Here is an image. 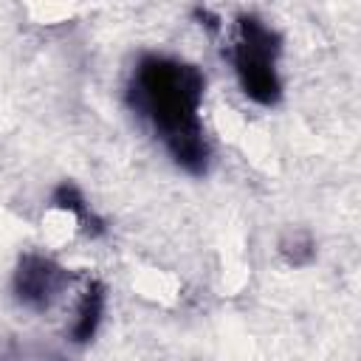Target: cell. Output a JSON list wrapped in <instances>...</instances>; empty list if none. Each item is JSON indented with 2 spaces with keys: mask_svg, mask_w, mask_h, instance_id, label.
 <instances>
[{
  "mask_svg": "<svg viewBox=\"0 0 361 361\" xmlns=\"http://www.w3.org/2000/svg\"><path fill=\"white\" fill-rule=\"evenodd\" d=\"M279 54H282V39L265 20H259L257 14L237 17L234 37L228 45V59L240 90L262 107H274L282 99Z\"/></svg>",
  "mask_w": 361,
  "mask_h": 361,
  "instance_id": "obj_2",
  "label": "cell"
},
{
  "mask_svg": "<svg viewBox=\"0 0 361 361\" xmlns=\"http://www.w3.org/2000/svg\"><path fill=\"white\" fill-rule=\"evenodd\" d=\"M102 313H104V288L96 279H85V285L76 296V305H73L71 327H68L71 341H76V344L90 341L99 330Z\"/></svg>",
  "mask_w": 361,
  "mask_h": 361,
  "instance_id": "obj_4",
  "label": "cell"
},
{
  "mask_svg": "<svg viewBox=\"0 0 361 361\" xmlns=\"http://www.w3.org/2000/svg\"><path fill=\"white\" fill-rule=\"evenodd\" d=\"M203 90V71L166 54H144L127 82L130 110L149 124L169 158L189 175H203L212 161V147L200 118Z\"/></svg>",
  "mask_w": 361,
  "mask_h": 361,
  "instance_id": "obj_1",
  "label": "cell"
},
{
  "mask_svg": "<svg viewBox=\"0 0 361 361\" xmlns=\"http://www.w3.org/2000/svg\"><path fill=\"white\" fill-rule=\"evenodd\" d=\"M71 288V274L51 257L28 251L14 271V296L31 310H48Z\"/></svg>",
  "mask_w": 361,
  "mask_h": 361,
  "instance_id": "obj_3",
  "label": "cell"
}]
</instances>
